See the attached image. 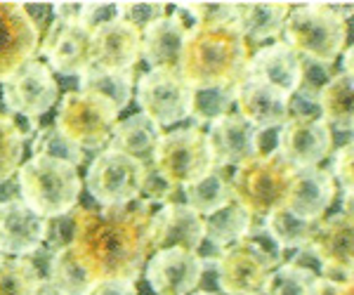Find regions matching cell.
<instances>
[{"label": "cell", "mask_w": 354, "mask_h": 295, "mask_svg": "<svg viewBox=\"0 0 354 295\" xmlns=\"http://www.w3.org/2000/svg\"><path fill=\"white\" fill-rule=\"evenodd\" d=\"M153 206L142 198L125 206L76 208L68 246L95 281L137 283L153 253Z\"/></svg>", "instance_id": "obj_1"}, {"label": "cell", "mask_w": 354, "mask_h": 295, "mask_svg": "<svg viewBox=\"0 0 354 295\" xmlns=\"http://www.w3.org/2000/svg\"><path fill=\"white\" fill-rule=\"evenodd\" d=\"M248 41L236 24L196 26L187 33L177 71L192 88H225L243 81Z\"/></svg>", "instance_id": "obj_2"}, {"label": "cell", "mask_w": 354, "mask_h": 295, "mask_svg": "<svg viewBox=\"0 0 354 295\" xmlns=\"http://www.w3.org/2000/svg\"><path fill=\"white\" fill-rule=\"evenodd\" d=\"M352 15V5L347 3H307L290 8L283 24V38L290 50H295L302 59H314L322 64H333L347 43L345 17Z\"/></svg>", "instance_id": "obj_3"}, {"label": "cell", "mask_w": 354, "mask_h": 295, "mask_svg": "<svg viewBox=\"0 0 354 295\" xmlns=\"http://www.w3.org/2000/svg\"><path fill=\"white\" fill-rule=\"evenodd\" d=\"M19 198L45 220H59L76 211L81 198L78 168L48 156H31L17 170Z\"/></svg>", "instance_id": "obj_4"}, {"label": "cell", "mask_w": 354, "mask_h": 295, "mask_svg": "<svg viewBox=\"0 0 354 295\" xmlns=\"http://www.w3.org/2000/svg\"><path fill=\"white\" fill-rule=\"evenodd\" d=\"M293 163H288L279 151L253 156L250 161L234 168L232 194L234 201L253 218L265 220L277 208H281L290 180L295 175Z\"/></svg>", "instance_id": "obj_5"}, {"label": "cell", "mask_w": 354, "mask_h": 295, "mask_svg": "<svg viewBox=\"0 0 354 295\" xmlns=\"http://www.w3.org/2000/svg\"><path fill=\"white\" fill-rule=\"evenodd\" d=\"M118 111L109 99L88 90H71L59 102L55 128L78 149H102L109 144Z\"/></svg>", "instance_id": "obj_6"}, {"label": "cell", "mask_w": 354, "mask_h": 295, "mask_svg": "<svg viewBox=\"0 0 354 295\" xmlns=\"http://www.w3.org/2000/svg\"><path fill=\"white\" fill-rule=\"evenodd\" d=\"M151 161L153 170L175 189H185L215 168L205 133L196 126L163 133Z\"/></svg>", "instance_id": "obj_7"}, {"label": "cell", "mask_w": 354, "mask_h": 295, "mask_svg": "<svg viewBox=\"0 0 354 295\" xmlns=\"http://www.w3.org/2000/svg\"><path fill=\"white\" fill-rule=\"evenodd\" d=\"M145 175V163L121 151L104 149L90 163L85 173V187L100 206H125L140 198Z\"/></svg>", "instance_id": "obj_8"}, {"label": "cell", "mask_w": 354, "mask_h": 295, "mask_svg": "<svg viewBox=\"0 0 354 295\" xmlns=\"http://www.w3.org/2000/svg\"><path fill=\"white\" fill-rule=\"evenodd\" d=\"M277 263L255 241L243 239L227 246L215 260L218 288L225 295H265Z\"/></svg>", "instance_id": "obj_9"}, {"label": "cell", "mask_w": 354, "mask_h": 295, "mask_svg": "<svg viewBox=\"0 0 354 295\" xmlns=\"http://www.w3.org/2000/svg\"><path fill=\"white\" fill-rule=\"evenodd\" d=\"M192 85L177 69H149L137 81L140 113L158 126H173L189 118Z\"/></svg>", "instance_id": "obj_10"}, {"label": "cell", "mask_w": 354, "mask_h": 295, "mask_svg": "<svg viewBox=\"0 0 354 295\" xmlns=\"http://www.w3.org/2000/svg\"><path fill=\"white\" fill-rule=\"evenodd\" d=\"M340 213L322 220V227L310 243L312 253L324 267V279L352 281L354 269V215L352 194H340Z\"/></svg>", "instance_id": "obj_11"}, {"label": "cell", "mask_w": 354, "mask_h": 295, "mask_svg": "<svg viewBox=\"0 0 354 295\" xmlns=\"http://www.w3.org/2000/svg\"><path fill=\"white\" fill-rule=\"evenodd\" d=\"M3 99L12 116L38 118L59 99V85L41 59H28L3 81Z\"/></svg>", "instance_id": "obj_12"}, {"label": "cell", "mask_w": 354, "mask_h": 295, "mask_svg": "<svg viewBox=\"0 0 354 295\" xmlns=\"http://www.w3.org/2000/svg\"><path fill=\"white\" fill-rule=\"evenodd\" d=\"M277 151L295 168H317L333 154V130L324 118H286L277 133Z\"/></svg>", "instance_id": "obj_13"}, {"label": "cell", "mask_w": 354, "mask_h": 295, "mask_svg": "<svg viewBox=\"0 0 354 295\" xmlns=\"http://www.w3.org/2000/svg\"><path fill=\"white\" fill-rule=\"evenodd\" d=\"M145 276L156 295H192L203 279V258L185 248L156 251L147 260Z\"/></svg>", "instance_id": "obj_14"}, {"label": "cell", "mask_w": 354, "mask_h": 295, "mask_svg": "<svg viewBox=\"0 0 354 295\" xmlns=\"http://www.w3.org/2000/svg\"><path fill=\"white\" fill-rule=\"evenodd\" d=\"M41 48V33L21 3H0V83L36 59Z\"/></svg>", "instance_id": "obj_15"}, {"label": "cell", "mask_w": 354, "mask_h": 295, "mask_svg": "<svg viewBox=\"0 0 354 295\" xmlns=\"http://www.w3.org/2000/svg\"><path fill=\"white\" fill-rule=\"evenodd\" d=\"M38 50L48 59L50 71L81 78L93 64V33L81 24H62L55 19Z\"/></svg>", "instance_id": "obj_16"}, {"label": "cell", "mask_w": 354, "mask_h": 295, "mask_svg": "<svg viewBox=\"0 0 354 295\" xmlns=\"http://www.w3.org/2000/svg\"><path fill=\"white\" fill-rule=\"evenodd\" d=\"M50 220L41 218L24 201L0 206V255L28 258L48 241Z\"/></svg>", "instance_id": "obj_17"}, {"label": "cell", "mask_w": 354, "mask_h": 295, "mask_svg": "<svg viewBox=\"0 0 354 295\" xmlns=\"http://www.w3.org/2000/svg\"><path fill=\"white\" fill-rule=\"evenodd\" d=\"M205 140L213 163L220 168H239L241 163L258 156V130L245 123L236 111L210 123Z\"/></svg>", "instance_id": "obj_18"}, {"label": "cell", "mask_w": 354, "mask_h": 295, "mask_svg": "<svg viewBox=\"0 0 354 295\" xmlns=\"http://www.w3.org/2000/svg\"><path fill=\"white\" fill-rule=\"evenodd\" d=\"M335 198V182L326 168H298L281 208L300 220H324Z\"/></svg>", "instance_id": "obj_19"}, {"label": "cell", "mask_w": 354, "mask_h": 295, "mask_svg": "<svg viewBox=\"0 0 354 295\" xmlns=\"http://www.w3.org/2000/svg\"><path fill=\"white\" fill-rule=\"evenodd\" d=\"M288 97L283 90L274 85L243 78L236 85V113L255 130H277L288 118Z\"/></svg>", "instance_id": "obj_20"}, {"label": "cell", "mask_w": 354, "mask_h": 295, "mask_svg": "<svg viewBox=\"0 0 354 295\" xmlns=\"http://www.w3.org/2000/svg\"><path fill=\"white\" fill-rule=\"evenodd\" d=\"M142 57V31L128 21H113L93 31V64L95 71H133Z\"/></svg>", "instance_id": "obj_21"}, {"label": "cell", "mask_w": 354, "mask_h": 295, "mask_svg": "<svg viewBox=\"0 0 354 295\" xmlns=\"http://www.w3.org/2000/svg\"><path fill=\"white\" fill-rule=\"evenodd\" d=\"M203 243V218L194 213L187 203H165L153 215L151 246L153 253L165 248H185L198 251Z\"/></svg>", "instance_id": "obj_22"}, {"label": "cell", "mask_w": 354, "mask_h": 295, "mask_svg": "<svg viewBox=\"0 0 354 295\" xmlns=\"http://www.w3.org/2000/svg\"><path fill=\"white\" fill-rule=\"evenodd\" d=\"M243 78L274 85L286 95H293L300 81V57L286 43H272L250 57Z\"/></svg>", "instance_id": "obj_23"}, {"label": "cell", "mask_w": 354, "mask_h": 295, "mask_svg": "<svg viewBox=\"0 0 354 295\" xmlns=\"http://www.w3.org/2000/svg\"><path fill=\"white\" fill-rule=\"evenodd\" d=\"M189 28L175 12L142 31V57L151 69H177Z\"/></svg>", "instance_id": "obj_24"}, {"label": "cell", "mask_w": 354, "mask_h": 295, "mask_svg": "<svg viewBox=\"0 0 354 295\" xmlns=\"http://www.w3.org/2000/svg\"><path fill=\"white\" fill-rule=\"evenodd\" d=\"M163 137V130L158 123L147 118L145 113H133L125 121H118L109 140V149L121 151L125 156H133L140 163H149L156 151L158 140Z\"/></svg>", "instance_id": "obj_25"}, {"label": "cell", "mask_w": 354, "mask_h": 295, "mask_svg": "<svg viewBox=\"0 0 354 295\" xmlns=\"http://www.w3.org/2000/svg\"><path fill=\"white\" fill-rule=\"evenodd\" d=\"M182 194H185L187 206H189L194 213L201 215V218L203 215L208 218V215L218 213L220 208H225L227 203L234 201L230 168L215 166L210 173H205L201 180L185 187Z\"/></svg>", "instance_id": "obj_26"}, {"label": "cell", "mask_w": 354, "mask_h": 295, "mask_svg": "<svg viewBox=\"0 0 354 295\" xmlns=\"http://www.w3.org/2000/svg\"><path fill=\"white\" fill-rule=\"evenodd\" d=\"M288 3H239L236 26L245 41H267L283 31Z\"/></svg>", "instance_id": "obj_27"}, {"label": "cell", "mask_w": 354, "mask_h": 295, "mask_svg": "<svg viewBox=\"0 0 354 295\" xmlns=\"http://www.w3.org/2000/svg\"><path fill=\"white\" fill-rule=\"evenodd\" d=\"M354 73H333L330 81L319 93V111L330 130L352 135L354 111H352V88Z\"/></svg>", "instance_id": "obj_28"}, {"label": "cell", "mask_w": 354, "mask_h": 295, "mask_svg": "<svg viewBox=\"0 0 354 295\" xmlns=\"http://www.w3.org/2000/svg\"><path fill=\"white\" fill-rule=\"evenodd\" d=\"M48 283L57 295H90L95 286V279L88 269L78 263L73 248L62 246L57 248L50 258V269H48Z\"/></svg>", "instance_id": "obj_29"}, {"label": "cell", "mask_w": 354, "mask_h": 295, "mask_svg": "<svg viewBox=\"0 0 354 295\" xmlns=\"http://www.w3.org/2000/svg\"><path fill=\"white\" fill-rule=\"evenodd\" d=\"M253 225H255L253 215L243 211L236 201H232L225 208H220L218 213L203 218V241H208L210 246L225 251L227 246L241 241Z\"/></svg>", "instance_id": "obj_30"}, {"label": "cell", "mask_w": 354, "mask_h": 295, "mask_svg": "<svg viewBox=\"0 0 354 295\" xmlns=\"http://www.w3.org/2000/svg\"><path fill=\"white\" fill-rule=\"evenodd\" d=\"M265 227L283 251L288 248L298 251V248L310 246L314 234L322 227V220H300L290 215L286 208H277L265 218Z\"/></svg>", "instance_id": "obj_31"}, {"label": "cell", "mask_w": 354, "mask_h": 295, "mask_svg": "<svg viewBox=\"0 0 354 295\" xmlns=\"http://www.w3.org/2000/svg\"><path fill=\"white\" fill-rule=\"evenodd\" d=\"M88 93L102 95L104 99H109L118 111H123L133 99L135 90V76L133 71H95L88 69L81 76V88Z\"/></svg>", "instance_id": "obj_32"}, {"label": "cell", "mask_w": 354, "mask_h": 295, "mask_svg": "<svg viewBox=\"0 0 354 295\" xmlns=\"http://www.w3.org/2000/svg\"><path fill=\"white\" fill-rule=\"evenodd\" d=\"M236 85H225V88H192L189 118H194L198 126H203V123L210 126L218 118L232 113L234 97H236Z\"/></svg>", "instance_id": "obj_33"}, {"label": "cell", "mask_w": 354, "mask_h": 295, "mask_svg": "<svg viewBox=\"0 0 354 295\" xmlns=\"http://www.w3.org/2000/svg\"><path fill=\"white\" fill-rule=\"evenodd\" d=\"M41 283V272L28 258H0V295H33Z\"/></svg>", "instance_id": "obj_34"}, {"label": "cell", "mask_w": 354, "mask_h": 295, "mask_svg": "<svg viewBox=\"0 0 354 295\" xmlns=\"http://www.w3.org/2000/svg\"><path fill=\"white\" fill-rule=\"evenodd\" d=\"M319 276L293 263H283L272 272L265 295H317Z\"/></svg>", "instance_id": "obj_35"}, {"label": "cell", "mask_w": 354, "mask_h": 295, "mask_svg": "<svg viewBox=\"0 0 354 295\" xmlns=\"http://www.w3.org/2000/svg\"><path fill=\"white\" fill-rule=\"evenodd\" d=\"M31 151H33V156L57 158V161H64V163H68V166H73V168H78L85 161L83 149H78V146L71 144L64 135L57 133L55 126L38 130L36 137H33Z\"/></svg>", "instance_id": "obj_36"}, {"label": "cell", "mask_w": 354, "mask_h": 295, "mask_svg": "<svg viewBox=\"0 0 354 295\" xmlns=\"http://www.w3.org/2000/svg\"><path fill=\"white\" fill-rule=\"evenodd\" d=\"M24 156V137L10 113H0V182L17 175Z\"/></svg>", "instance_id": "obj_37"}, {"label": "cell", "mask_w": 354, "mask_h": 295, "mask_svg": "<svg viewBox=\"0 0 354 295\" xmlns=\"http://www.w3.org/2000/svg\"><path fill=\"white\" fill-rule=\"evenodd\" d=\"M330 76H333V64H322V61L302 59L300 57V81L295 93L319 99V93L330 81Z\"/></svg>", "instance_id": "obj_38"}, {"label": "cell", "mask_w": 354, "mask_h": 295, "mask_svg": "<svg viewBox=\"0 0 354 295\" xmlns=\"http://www.w3.org/2000/svg\"><path fill=\"white\" fill-rule=\"evenodd\" d=\"M163 17H168V3H123V21L137 31H145Z\"/></svg>", "instance_id": "obj_39"}, {"label": "cell", "mask_w": 354, "mask_h": 295, "mask_svg": "<svg viewBox=\"0 0 354 295\" xmlns=\"http://www.w3.org/2000/svg\"><path fill=\"white\" fill-rule=\"evenodd\" d=\"M123 19V3H85L81 26L90 33Z\"/></svg>", "instance_id": "obj_40"}, {"label": "cell", "mask_w": 354, "mask_h": 295, "mask_svg": "<svg viewBox=\"0 0 354 295\" xmlns=\"http://www.w3.org/2000/svg\"><path fill=\"white\" fill-rule=\"evenodd\" d=\"M177 194L175 187H170L161 175L153 170V166H147V175H145V182H142L140 189V198L147 201L149 206H165V203H173V196Z\"/></svg>", "instance_id": "obj_41"}, {"label": "cell", "mask_w": 354, "mask_h": 295, "mask_svg": "<svg viewBox=\"0 0 354 295\" xmlns=\"http://www.w3.org/2000/svg\"><path fill=\"white\" fill-rule=\"evenodd\" d=\"M333 182L340 184L342 194H354V146L342 144L338 146L333 156V173H330Z\"/></svg>", "instance_id": "obj_42"}, {"label": "cell", "mask_w": 354, "mask_h": 295, "mask_svg": "<svg viewBox=\"0 0 354 295\" xmlns=\"http://www.w3.org/2000/svg\"><path fill=\"white\" fill-rule=\"evenodd\" d=\"M90 295H137V283L113 281V279L97 281L93 286V291H90Z\"/></svg>", "instance_id": "obj_43"}, {"label": "cell", "mask_w": 354, "mask_h": 295, "mask_svg": "<svg viewBox=\"0 0 354 295\" xmlns=\"http://www.w3.org/2000/svg\"><path fill=\"white\" fill-rule=\"evenodd\" d=\"M85 3H53V15L62 24H81Z\"/></svg>", "instance_id": "obj_44"}, {"label": "cell", "mask_w": 354, "mask_h": 295, "mask_svg": "<svg viewBox=\"0 0 354 295\" xmlns=\"http://www.w3.org/2000/svg\"><path fill=\"white\" fill-rule=\"evenodd\" d=\"M26 10V15L31 17V21L36 24L38 33H43V26H48V17L53 15V3H21Z\"/></svg>", "instance_id": "obj_45"}, {"label": "cell", "mask_w": 354, "mask_h": 295, "mask_svg": "<svg viewBox=\"0 0 354 295\" xmlns=\"http://www.w3.org/2000/svg\"><path fill=\"white\" fill-rule=\"evenodd\" d=\"M317 295H354V286H352V281L319 279Z\"/></svg>", "instance_id": "obj_46"}, {"label": "cell", "mask_w": 354, "mask_h": 295, "mask_svg": "<svg viewBox=\"0 0 354 295\" xmlns=\"http://www.w3.org/2000/svg\"><path fill=\"white\" fill-rule=\"evenodd\" d=\"M19 201V184H17V175L8 178L5 182H0V206L5 203Z\"/></svg>", "instance_id": "obj_47"}, {"label": "cell", "mask_w": 354, "mask_h": 295, "mask_svg": "<svg viewBox=\"0 0 354 295\" xmlns=\"http://www.w3.org/2000/svg\"><path fill=\"white\" fill-rule=\"evenodd\" d=\"M33 295H57V293L53 291V288H50V286H48V283H45V281H43V283H41V288H38V291H36V293H33Z\"/></svg>", "instance_id": "obj_48"}, {"label": "cell", "mask_w": 354, "mask_h": 295, "mask_svg": "<svg viewBox=\"0 0 354 295\" xmlns=\"http://www.w3.org/2000/svg\"><path fill=\"white\" fill-rule=\"evenodd\" d=\"M192 295H218V293H213V291H194Z\"/></svg>", "instance_id": "obj_49"}, {"label": "cell", "mask_w": 354, "mask_h": 295, "mask_svg": "<svg viewBox=\"0 0 354 295\" xmlns=\"http://www.w3.org/2000/svg\"><path fill=\"white\" fill-rule=\"evenodd\" d=\"M0 258H3V255H0Z\"/></svg>", "instance_id": "obj_50"}]
</instances>
